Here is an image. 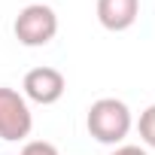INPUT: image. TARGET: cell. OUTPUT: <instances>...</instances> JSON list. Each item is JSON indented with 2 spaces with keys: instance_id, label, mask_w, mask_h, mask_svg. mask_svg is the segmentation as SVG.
Wrapping results in <instances>:
<instances>
[{
  "instance_id": "1",
  "label": "cell",
  "mask_w": 155,
  "mask_h": 155,
  "mask_svg": "<svg viewBox=\"0 0 155 155\" xmlns=\"http://www.w3.org/2000/svg\"><path fill=\"white\" fill-rule=\"evenodd\" d=\"M131 110L125 101L119 97H101L88 107V116H85V128L88 134L97 140V143H107V146H116L122 143L128 134H131Z\"/></svg>"
},
{
  "instance_id": "2",
  "label": "cell",
  "mask_w": 155,
  "mask_h": 155,
  "mask_svg": "<svg viewBox=\"0 0 155 155\" xmlns=\"http://www.w3.org/2000/svg\"><path fill=\"white\" fill-rule=\"evenodd\" d=\"M15 40L28 49H40V46H49L58 34V15L52 6L46 3H31L25 6L18 15H15Z\"/></svg>"
},
{
  "instance_id": "3",
  "label": "cell",
  "mask_w": 155,
  "mask_h": 155,
  "mask_svg": "<svg viewBox=\"0 0 155 155\" xmlns=\"http://www.w3.org/2000/svg\"><path fill=\"white\" fill-rule=\"evenodd\" d=\"M31 128H34V116H31L28 97L18 94L15 88L0 85V140L18 143L31 137Z\"/></svg>"
},
{
  "instance_id": "4",
  "label": "cell",
  "mask_w": 155,
  "mask_h": 155,
  "mask_svg": "<svg viewBox=\"0 0 155 155\" xmlns=\"http://www.w3.org/2000/svg\"><path fill=\"white\" fill-rule=\"evenodd\" d=\"M21 88H25V97H28V101L49 107V104H58V101L64 97L67 79H64V73H61L58 67H34V70L25 73Z\"/></svg>"
},
{
  "instance_id": "5",
  "label": "cell",
  "mask_w": 155,
  "mask_h": 155,
  "mask_svg": "<svg viewBox=\"0 0 155 155\" xmlns=\"http://www.w3.org/2000/svg\"><path fill=\"white\" fill-rule=\"evenodd\" d=\"M140 15V0H97V21L107 31H128Z\"/></svg>"
},
{
  "instance_id": "6",
  "label": "cell",
  "mask_w": 155,
  "mask_h": 155,
  "mask_svg": "<svg viewBox=\"0 0 155 155\" xmlns=\"http://www.w3.org/2000/svg\"><path fill=\"white\" fill-rule=\"evenodd\" d=\"M137 131H140V140H143L146 146H152V149H155V104H152V107H146V110L140 113Z\"/></svg>"
},
{
  "instance_id": "7",
  "label": "cell",
  "mask_w": 155,
  "mask_h": 155,
  "mask_svg": "<svg viewBox=\"0 0 155 155\" xmlns=\"http://www.w3.org/2000/svg\"><path fill=\"white\" fill-rule=\"evenodd\" d=\"M21 155H61V152L52 143H46V140H31V143H25Z\"/></svg>"
},
{
  "instance_id": "8",
  "label": "cell",
  "mask_w": 155,
  "mask_h": 155,
  "mask_svg": "<svg viewBox=\"0 0 155 155\" xmlns=\"http://www.w3.org/2000/svg\"><path fill=\"white\" fill-rule=\"evenodd\" d=\"M110 155H146V149H140V146H119V149L110 152Z\"/></svg>"
},
{
  "instance_id": "9",
  "label": "cell",
  "mask_w": 155,
  "mask_h": 155,
  "mask_svg": "<svg viewBox=\"0 0 155 155\" xmlns=\"http://www.w3.org/2000/svg\"><path fill=\"white\" fill-rule=\"evenodd\" d=\"M18 155H21V152H18Z\"/></svg>"
}]
</instances>
